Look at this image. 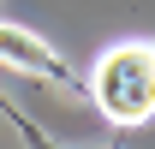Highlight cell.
<instances>
[{
    "label": "cell",
    "mask_w": 155,
    "mask_h": 149,
    "mask_svg": "<svg viewBox=\"0 0 155 149\" xmlns=\"http://www.w3.org/2000/svg\"><path fill=\"white\" fill-rule=\"evenodd\" d=\"M90 101L107 125L137 131L155 113V42H114L90 66Z\"/></svg>",
    "instance_id": "6da1fadb"
},
{
    "label": "cell",
    "mask_w": 155,
    "mask_h": 149,
    "mask_svg": "<svg viewBox=\"0 0 155 149\" xmlns=\"http://www.w3.org/2000/svg\"><path fill=\"white\" fill-rule=\"evenodd\" d=\"M0 66H12V72H30V78H54V84H72L66 72V60L36 36V30H24V24H6L0 18Z\"/></svg>",
    "instance_id": "7a4b0ae2"
}]
</instances>
